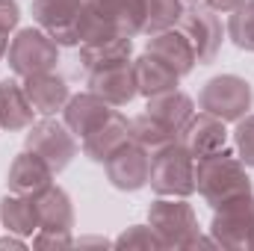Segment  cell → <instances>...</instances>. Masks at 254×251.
Returning a JSON list of instances; mask_svg holds the SVG:
<instances>
[{"label": "cell", "instance_id": "6da1fadb", "mask_svg": "<svg viewBox=\"0 0 254 251\" xmlns=\"http://www.w3.org/2000/svg\"><path fill=\"white\" fill-rule=\"evenodd\" d=\"M195 192L213 210L243 195H252V178L246 172V163L237 157V151L222 148L216 154L198 157L195 160Z\"/></svg>", "mask_w": 254, "mask_h": 251}, {"label": "cell", "instance_id": "7a4b0ae2", "mask_svg": "<svg viewBox=\"0 0 254 251\" xmlns=\"http://www.w3.org/2000/svg\"><path fill=\"white\" fill-rule=\"evenodd\" d=\"M254 104V89L252 83L240 74H216L201 86L198 107L225 125H237L243 116H249Z\"/></svg>", "mask_w": 254, "mask_h": 251}, {"label": "cell", "instance_id": "3957f363", "mask_svg": "<svg viewBox=\"0 0 254 251\" xmlns=\"http://www.w3.org/2000/svg\"><path fill=\"white\" fill-rule=\"evenodd\" d=\"M60 63V45L42 30V27H24L12 36L9 51H6V65L15 77H30L42 71H57Z\"/></svg>", "mask_w": 254, "mask_h": 251}, {"label": "cell", "instance_id": "277c9868", "mask_svg": "<svg viewBox=\"0 0 254 251\" xmlns=\"http://www.w3.org/2000/svg\"><path fill=\"white\" fill-rule=\"evenodd\" d=\"M148 184L157 195L190 198L195 192V157L181 142L151 154V178H148Z\"/></svg>", "mask_w": 254, "mask_h": 251}, {"label": "cell", "instance_id": "5b68a950", "mask_svg": "<svg viewBox=\"0 0 254 251\" xmlns=\"http://www.w3.org/2000/svg\"><path fill=\"white\" fill-rule=\"evenodd\" d=\"M24 148L39 154L57 175L71 166L77 157V136L68 130L65 122H57L54 116H45L42 122H33L24 133Z\"/></svg>", "mask_w": 254, "mask_h": 251}, {"label": "cell", "instance_id": "8992f818", "mask_svg": "<svg viewBox=\"0 0 254 251\" xmlns=\"http://www.w3.org/2000/svg\"><path fill=\"white\" fill-rule=\"evenodd\" d=\"M148 225L160 234V240L166 243V249H187L195 234H201L198 228V216L192 210L187 198H169L160 195L157 201H151L148 207Z\"/></svg>", "mask_w": 254, "mask_h": 251}, {"label": "cell", "instance_id": "52a82bcc", "mask_svg": "<svg viewBox=\"0 0 254 251\" xmlns=\"http://www.w3.org/2000/svg\"><path fill=\"white\" fill-rule=\"evenodd\" d=\"M210 237L216 240L219 249H231V251L254 249V192L213 210Z\"/></svg>", "mask_w": 254, "mask_h": 251}, {"label": "cell", "instance_id": "ba28073f", "mask_svg": "<svg viewBox=\"0 0 254 251\" xmlns=\"http://www.w3.org/2000/svg\"><path fill=\"white\" fill-rule=\"evenodd\" d=\"M178 30L190 39L192 51H195V57H198V65H210L219 57L222 39H225L219 12L192 3L190 9H184V15H181V21H178Z\"/></svg>", "mask_w": 254, "mask_h": 251}, {"label": "cell", "instance_id": "9c48e42d", "mask_svg": "<svg viewBox=\"0 0 254 251\" xmlns=\"http://www.w3.org/2000/svg\"><path fill=\"white\" fill-rule=\"evenodd\" d=\"M83 3L86 0H33V18L60 48H77V15Z\"/></svg>", "mask_w": 254, "mask_h": 251}, {"label": "cell", "instance_id": "30bf717a", "mask_svg": "<svg viewBox=\"0 0 254 251\" xmlns=\"http://www.w3.org/2000/svg\"><path fill=\"white\" fill-rule=\"evenodd\" d=\"M107 181L122 192H139L142 187H148L151 178V151H145L139 142H127L125 148H119L107 163Z\"/></svg>", "mask_w": 254, "mask_h": 251}, {"label": "cell", "instance_id": "8fae6325", "mask_svg": "<svg viewBox=\"0 0 254 251\" xmlns=\"http://www.w3.org/2000/svg\"><path fill=\"white\" fill-rule=\"evenodd\" d=\"M228 136L231 133H228V125L222 119H216V116L201 110V113H195L187 122L178 142L198 160V157H207V154H216V151L228 148Z\"/></svg>", "mask_w": 254, "mask_h": 251}, {"label": "cell", "instance_id": "7c38bea8", "mask_svg": "<svg viewBox=\"0 0 254 251\" xmlns=\"http://www.w3.org/2000/svg\"><path fill=\"white\" fill-rule=\"evenodd\" d=\"M89 92L104 98L110 107H127L139 95L136 92V77H133V63L89 71Z\"/></svg>", "mask_w": 254, "mask_h": 251}, {"label": "cell", "instance_id": "4fadbf2b", "mask_svg": "<svg viewBox=\"0 0 254 251\" xmlns=\"http://www.w3.org/2000/svg\"><path fill=\"white\" fill-rule=\"evenodd\" d=\"M113 110L116 107H110L95 92H80V95H71L68 104L63 107V122L77 139H86L95 127H101L113 116Z\"/></svg>", "mask_w": 254, "mask_h": 251}, {"label": "cell", "instance_id": "5bb4252c", "mask_svg": "<svg viewBox=\"0 0 254 251\" xmlns=\"http://www.w3.org/2000/svg\"><path fill=\"white\" fill-rule=\"evenodd\" d=\"M57 172L33 151H21L12 166H9V175H6V187L9 192H18V195H39L42 189H48L54 184Z\"/></svg>", "mask_w": 254, "mask_h": 251}, {"label": "cell", "instance_id": "9a60e30c", "mask_svg": "<svg viewBox=\"0 0 254 251\" xmlns=\"http://www.w3.org/2000/svg\"><path fill=\"white\" fill-rule=\"evenodd\" d=\"M24 92L33 104V110L39 116H57L63 113V107L71 98V89L57 71H42V74H30L24 77Z\"/></svg>", "mask_w": 254, "mask_h": 251}, {"label": "cell", "instance_id": "2e32d148", "mask_svg": "<svg viewBox=\"0 0 254 251\" xmlns=\"http://www.w3.org/2000/svg\"><path fill=\"white\" fill-rule=\"evenodd\" d=\"M130 142V122L119 110H113V116L101 127H95L86 139H83V154L92 163H107L119 148H125Z\"/></svg>", "mask_w": 254, "mask_h": 251}, {"label": "cell", "instance_id": "e0dca14e", "mask_svg": "<svg viewBox=\"0 0 254 251\" xmlns=\"http://www.w3.org/2000/svg\"><path fill=\"white\" fill-rule=\"evenodd\" d=\"M148 54H154L157 60H163L169 68H175L181 77L192 74V68L198 65V57H195V51H192L190 39H187L178 27L148 36Z\"/></svg>", "mask_w": 254, "mask_h": 251}, {"label": "cell", "instance_id": "ac0fdd59", "mask_svg": "<svg viewBox=\"0 0 254 251\" xmlns=\"http://www.w3.org/2000/svg\"><path fill=\"white\" fill-rule=\"evenodd\" d=\"M36 116L39 113L33 110V104L24 92V83L15 77L0 80V130H9V133L27 130Z\"/></svg>", "mask_w": 254, "mask_h": 251}, {"label": "cell", "instance_id": "d6986e66", "mask_svg": "<svg viewBox=\"0 0 254 251\" xmlns=\"http://www.w3.org/2000/svg\"><path fill=\"white\" fill-rule=\"evenodd\" d=\"M33 198H36V210H39V228L65 231V234L74 231V204H71V195L63 187L51 184Z\"/></svg>", "mask_w": 254, "mask_h": 251}, {"label": "cell", "instance_id": "ffe728a7", "mask_svg": "<svg viewBox=\"0 0 254 251\" xmlns=\"http://www.w3.org/2000/svg\"><path fill=\"white\" fill-rule=\"evenodd\" d=\"M133 77H136V92L142 98L163 95L169 89H178V83H181V74L175 68H169L163 60H157L148 51L139 60H133Z\"/></svg>", "mask_w": 254, "mask_h": 251}, {"label": "cell", "instance_id": "44dd1931", "mask_svg": "<svg viewBox=\"0 0 254 251\" xmlns=\"http://www.w3.org/2000/svg\"><path fill=\"white\" fill-rule=\"evenodd\" d=\"M145 113L154 116V119H160L163 125L172 127V130L181 136V130L187 127V122L195 116V101H192L187 92H181V89H169V92H163V95L148 98Z\"/></svg>", "mask_w": 254, "mask_h": 251}, {"label": "cell", "instance_id": "7402d4cb", "mask_svg": "<svg viewBox=\"0 0 254 251\" xmlns=\"http://www.w3.org/2000/svg\"><path fill=\"white\" fill-rule=\"evenodd\" d=\"M122 63H133V42L127 36H110L101 42L80 45V65L86 71H98V68H110V65Z\"/></svg>", "mask_w": 254, "mask_h": 251}, {"label": "cell", "instance_id": "603a6c76", "mask_svg": "<svg viewBox=\"0 0 254 251\" xmlns=\"http://www.w3.org/2000/svg\"><path fill=\"white\" fill-rule=\"evenodd\" d=\"M0 225L9 234L18 237H33L39 231V210H36V198L33 195H18L9 192L0 201Z\"/></svg>", "mask_w": 254, "mask_h": 251}, {"label": "cell", "instance_id": "cb8c5ba5", "mask_svg": "<svg viewBox=\"0 0 254 251\" xmlns=\"http://www.w3.org/2000/svg\"><path fill=\"white\" fill-rule=\"evenodd\" d=\"M95 3L107 15L116 36L133 39V36L142 33V27H145V0H95Z\"/></svg>", "mask_w": 254, "mask_h": 251}, {"label": "cell", "instance_id": "d4e9b609", "mask_svg": "<svg viewBox=\"0 0 254 251\" xmlns=\"http://www.w3.org/2000/svg\"><path fill=\"white\" fill-rule=\"evenodd\" d=\"M130 139H133V142H139L145 151L157 154V151H163V148L175 145L181 136H178L172 127H166L160 119H154V116L142 113V116L130 119Z\"/></svg>", "mask_w": 254, "mask_h": 251}, {"label": "cell", "instance_id": "484cf974", "mask_svg": "<svg viewBox=\"0 0 254 251\" xmlns=\"http://www.w3.org/2000/svg\"><path fill=\"white\" fill-rule=\"evenodd\" d=\"M184 9H187L184 0H145V27H142V33L154 36V33L178 27Z\"/></svg>", "mask_w": 254, "mask_h": 251}, {"label": "cell", "instance_id": "4316f807", "mask_svg": "<svg viewBox=\"0 0 254 251\" xmlns=\"http://www.w3.org/2000/svg\"><path fill=\"white\" fill-rule=\"evenodd\" d=\"M110 36H116V30L110 27L107 15L101 12V6L95 0H86L80 15H77V42L89 45V42H101V39H110Z\"/></svg>", "mask_w": 254, "mask_h": 251}, {"label": "cell", "instance_id": "83f0119b", "mask_svg": "<svg viewBox=\"0 0 254 251\" xmlns=\"http://www.w3.org/2000/svg\"><path fill=\"white\" fill-rule=\"evenodd\" d=\"M228 39L240 51L254 54V0H246L240 9L231 12V18H228Z\"/></svg>", "mask_w": 254, "mask_h": 251}, {"label": "cell", "instance_id": "f1b7e54d", "mask_svg": "<svg viewBox=\"0 0 254 251\" xmlns=\"http://www.w3.org/2000/svg\"><path fill=\"white\" fill-rule=\"evenodd\" d=\"M113 246L116 249H166V243L151 225H130L113 240Z\"/></svg>", "mask_w": 254, "mask_h": 251}, {"label": "cell", "instance_id": "f546056e", "mask_svg": "<svg viewBox=\"0 0 254 251\" xmlns=\"http://www.w3.org/2000/svg\"><path fill=\"white\" fill-rule=\"evenodd\" d=\"M234 151L237 157L246 163V169H254V116H243L234 127Z\"/></svg>", "mask_w": 254, "mask_h": 251}, {"label": "cell", "instance_id": "4dcf8cb0", "mask_svg": "<svg viewBox=\"0 0 254 251\" xmlns=\"http://www.w3.org/2000/svg\"><path fill=\"white\" fill-rule=\"evenodd\" d=\"M33 246L36 249H68V246H74V237L65 234V231H45V228H39L33 234Z\"/></svg>", "mask_w": 254, "mask_h": 251}, {"label": "cell", "instance_id": "1f68e13d", "mask_svg": "<svg viewBox=\"0 0 254 251\" xmlns=\"http://www.w3.org/2000/svg\"><path fill=\"white\" fill-rule=\"evenodd\" d=\"M21 21V6L18 0H0V30L3 33H12Z\"/></svg>", "mask_w": 254, "mask_h": 251}, {"label": "cell", "instance_id": "d6a6232c", "mask_svg": "<svg viewBox=\"0 0 254 251\" xmlns=\"http://www.w3.org/2000/svg\"><path fill=\"white\" fill-rule=\"evenodd\" d=\"M207 9H213V12H222V15H231L234 9H240L246 0H201Z\"/></svg>", "mask_w": 254, "mask_h": 251}, {"label": "cell", "instance_id": "836d02e7", "mask_svg": "<svg viewBox=\"0 0 254 251\" xmlns=\"http://www.w3.org/2000/svg\"><path fill=\"white\" fill-rule=\"evenodd\" d=\"M0 249H27V243H24V237L9 234V237H3V240H0Z\"/></svg>", "mask_w": 254, "mask_h": 251}, {"label": "cell", "instance_id": "e575fe53", "mask_svg": "<svg viewBox=\"0 0 254 251\" xmlns=\"http://www.w3.org/2000/svg\"><path fill=\"white\" fill-rule=\"evenodd\" d=\"M9 42H12V36L0 30V60H6V51H9Z\"/></svg>", "mask_w": 254, "mask_h": 251}, {"label": "cell", "instance_id": "d590c367", "mask_svg": "<svg viewBox=\"0 0 254 251\" xmlns=\"http://www.w3.org/2000/svg\"><path fill=\"white\" fill-rule=\"evenodd\" d=\"M80 246H110L107 240H80Z\"/></svg>", "mask_w": 254, "mask_h": 251}, {"label": "cell", "instance_id": "8d00e7d4", "mask_svg": "<svg viewBox=\"0 0 254 251\" xmlns=\"http://www.w3.org/2000/svg\"><path fill=\"white\" fill-rule=\"evenodd\" d=\"M184 3H201V0H184Z\"/></svg>", "mask_w": 254, "mask_h": 251}]
</instances>
